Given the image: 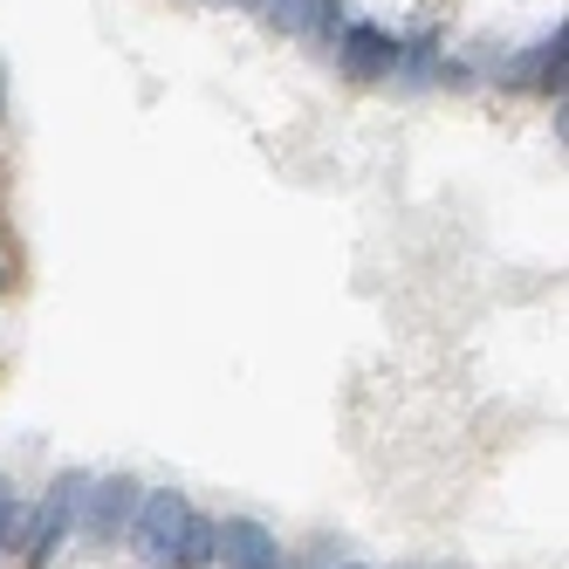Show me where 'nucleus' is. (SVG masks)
I'll list each match as a JSON object with an SVG mask.
<instances>
[{"mask_svg":"<svg viewBox=\"0 0 569 569\" xmlns=\"http://www.w3.org/2000/svg\"><path fill=\"white\" fill-rule=\"evenodd\" d=\"M261 8L274 28L302 34V42H337V28H343V0H261Z\"/></svg>","mask_w":569,"mask_h":569,"instance_id":"5","label":"nucleus"},{"mask_svg":"<svg viewBox=\"0 0 569 569\" xmlns=\"http://www.w3.org/2000/svg\"><path fill=\"white\" fill-rule=\"evenodd\" d=\"M562 21H556V34H542L536 49H521V62H508V83H521V90H549V97H562Z\"/></svg>","mask_w":569,"mask_h":569,"instance_id":"7","label":"nucleus"},{"mask_svg":"<svg viewBox=\"0 0 569 569\" xmlns=\"http://www.w3.org/2000/svg\"><path fill=\"white\" fill-rule=\"evenodd\" d=\"M186 521H192L186 495H144L138 515H131V542L144 549V562L172 569V556H179V542H186Z\"/></svg>","mask_w":569,"mask_h":569,"instance_id":"1","label":"nucleus"},{"mask_svg":"<svg viewBox=\"0 0 569 569\" xmlns=\"http://www.w3.org/2000/svg\"><path fill=\"white\" fill-rule=\"evenodd\" d=\"M131 515H138V480H97V495H83V528L97 542H117L131 528Z\"/></svg>","mask_w":569,"mask_h":569,"instance_id":"3","label":"nucleus"},{"mask_svg":"<svg viewBox=\"0 0 569 569\" xmlns=\"http://www.w3.org/2000/svg\"><path fill=\"white\" fill-rule=\"evenodd\" d=\"M83 495H90V473H62V480L49 487L42 515L28 521V556H34V562H49V556L62 549V536L83 521Z\"/></svg>","mask_w":569,"mask_h":569,"instance_id":"2","label":"nucleus"},{"mask_svg":"<svg viewBox=\"0 0 569 569\" xmlns=\"http://www.w3.org/2000/svg\"><path fill=\"white\" fill-rule=\"evenodd\" d=\"M28 542V508H21V495L8 480H0V549H21Z\"/></svg>","mask_w":569,"mask_h":569,"instance_id":"9","label":"nucleus"},{"mask_svg":"<svg viewBox=\"0 0 569 569\" xmlns=\"http://www.w3.org/2000/svg\"><path fill=\"white\" fill-rule=\"evenodd\" d=\"M350 569H357V562H350Z\"/></svg>","mask_w":569,"mask_h":569,"instance_id":"11","label":"nucleus"},{"mask_svg":"<svg viewBox=\"0 0 569 569\" xmlns=\"http://www.w3.org/2000/svg\"><path fill=\"white\" fill-rule=\"evenodd\" d=\"M220 562L227 569H281V542L261 521H227L220 528Z\"/></svg>","mask_w":569,"mask_h":569,"instance_id":"6","label":"nucleus"},{"mask_svg":"<svg viewBox=\"0 0 569 569\" xmlns=\"http://www.w3.org/2000/svg\"><path fill=\"white\" fill-rule=\"evenodd\" d=\"M337 56H343L350 76H391L398 69V42L385 28H371V21H343L337 28Z\"/></svg>","mask_w":569,"mask_h":569,"instance_id":"4","label":"nucleus"},{"mask_svg":"<svg viewBox=\"0 0 569 569\" xmlns=\"http://www.w3.org/2000/svg\"><path fill=\"white\" fill-rule=\"evenodd\" d=\"M0 281H8V274H0Z\"/></svg>","mask_w":569,"mask_h":569,"instance_id":"10","label":"nucleus"},{"mask_svg":"<svg viewBox=\"0 0 569 569\" xmlns=\"http://www.w3.org/2000/svg\"><path fill=\"white\" fill-rule=\"evenodd\" d=\"M220 556V528L207 521V515H192L186 521V542H179V556H172V569H207Z\"/></svg>","mask_w":569,"mask_h":569,"instance_id":"8","label":"nucleus"}]
</instances>
